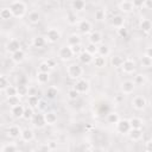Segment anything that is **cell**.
Wrapping results in <instances>:
<instances>
[{"mask_svg": "<svg viewBox=\"0 0 152 152\" xmlns=\"http://www.w3.org/2000/svg\"><path fill=\"white\" fill-rule=\"evenodd\" d=\"M11 13L15 18H21L26 13V4L24 1H13L8 6Z\"/></svg>", "mask_w": 152, "mask_h": 152, "instance_id": "1", "label": "cell"}, {"mask_svg": "<svg viewBox=\"0 0 152 152\" xmlns=\"http://www.w3.org/2000/svg\"><path fill=\"white\" fill-rule=\"evenodd\" d=\"M66 74L70 78L78 80V78H81V76L83 74V69L80 64H70L66 69Z\"/></svg>", "mask_w": 152, "mask_h": 152, "instance_id": "2", "label": "cell"}, {"mask_svg": "<svg viewBox=\"0 0 152 152\" xmlns=\"http://www.w3.org/2000/svg\"><path fill=\"white\" fill-rule=\"evenodd\" d=\"M74 89L78 93V94H84L89 90V82L86 78H78L75 82Z\"/></svg>", "mask_w": 152, "mask_h": 152, "instance_id": "3", "label": "cell"}, {"mask_svg": "<svg viewBox=\"0 0 152 152\" xmlns=\"http://www.w3.org/2000/svg\"><path fill=\"white\" fill-rule=\"evenodd\" d=\"M59 38H61V32L56 27L49 28L45 33V39H48V42H50V43H56L59 40Z\"/></svg>", "mask_w": 152, "mask_h": 152, "instance_id": "4", "label": "cell"}, {"mask_svg": "<svg viewBox=\"0 0 152 152\" xmlns=\"http://www.w3.org/2000/svg\"><path fill=\"white\" fill-rule=\"evenodd\" d=\"M118 7L124 13H131V12H133L135 10L132 0H122V1H120L118 4Z\"/></svg>", "mask_w": 152, "mask_h": 152, "instance_id": "5", "label": "cell"}, {"mask_svg": "<svg viewBox=\"0 0 152 152\" xmlns=\"http://www.w3.org/2000/svg\"><path fill=\"white\" fill-rule=\"evenodd\" d=\"M116 131L121 134H127L129 131H131V126H129V122L128 120L126 119H120L118 122H116Z\"/></svg>", "mask_w": 152, "mask_h": 152, "instance_id": "6", "label": "cell"}, {"mask_svg": "<svg viewBox=\"0 0 152 152\" xmlns=\"http://www.w3.org/2000/svg\"><path fill=\"white\" fill-rule=\"evenodd\" d=\"M32 124L34 125V127L37 128H43L46 124H45V119H44V113H34L32 116Z\"/></svg>", "mask_w": 152, "mask_h": 152, "instance_id": "7", "label": "cell"}, {"mask_svg": "<svg viewBox=\"0 0 152 152\" xmlns=\"http://www.w3.org/2000/svg\"><path fill=\"white\" fill-rule=\"evenodd\" d=\"M121 69H122V71L125 74H132L135 70V63H134V61L133 59H129V58L124 59V63L121 65Z\"/></svg>", "mask_w": 152, "mask_h": 152, "instance_id": "8", "label": "cell"}, {"mask_svg": "<svg viewBox=\"0 0 152 152\" xmlns=\"http://www.w3.org/2000/svg\"><path fill=\"white\" fill-rule=\"evenodd\" d=\"M58 56H59V58L62 59V61H69V59H71L72 58V52H71V49H70V46H63V48H61L59 49V51H58Z\"/></svg>", "mask_w": 152, "mask_h": 152, "instance_id": "9", "label": "cell"}, {"mask_svg": "<svg viewBox=\"0 0 152 152\" xmlns=\"http://www.w3.org/2000/svg\"><path fill=\"white\" fill-rule=\"evenodd\" d=\"M77 27H78V31L83 34H87V33L91 32V24L88 20H80L77 23Z\"/></svg>", "mask_w": 152, "mask_h": 152, "instance_id": "10", "label": "cell"}, {"mask_svg": "<svg viewBox=\"0 0 152 152\" xmlns=\"http://www.w3.org/2000/svg\"><path fill=\"white\" fill-rule=\"evenodd\" d=\"M132 104H133V107H134L135 109L141 110V109H144V108L146 107L147 102H146V99H145L144 96H135V97L133 99V101H132Z\"/></svg>", "mask_w": 152, "mask_h": 152, "instance_id": "11", "label": "cell"}, {"mask_svg": "<svg viewBox=\"0 0 152 152\" xmlns=\"http://www.w3.org/2000/svg\"><path fill=\"white\" fill-rule=\"evenodd\" d=\"M20 139L23 141H26V142H30L34 139V133L31 128H24L21 129V133H20Z\"/></svg>", "mask_w": 152, "mask_h": 152, "instance_id": "12", "label": "cell"}, {"mask_svg": "<svg viewBox=\"0 0 152 152\" xmlns=\"http://www.w3.org/2000/svg\"><path fill=\"white\" fill-rule=\"evenodd\" d=\"M88 40H89L90 44L97 45V44L101 43V40H102V34H101V32H99V31H91V32L89 33V36H88Z\"/></svg>", "mask_w": 152, "mask_h": 152, "instance_id": "13", "label": "cell"}, {"mask_svg": "<svg viewBox=\"0 0 152 152\" xmlns=\"http://www.w3.org/2000/svg\"><path fill=\"white\" fill-rule=\"evenodd\" d=\"M109 23H110L112 26L119 28V27H122V26H124V24H125V18H124L121 14H116V15H114V17L110 18Z\"/></svg>", "mask_w": 152, "mask_h": 152, "instance_id": "14", "label": "cell"}, {"mask_svg": "<svg viewBox=\"0 0 152 152\" xmlns=\"http://www.w3.org/2000/svg\"><path fill=\"white\" fill-rule=\"evenodd\" d=\"M6 50H7V52H10V53H13V52L20 50V43H19V40H18V39H11V40L6 44Z\"/></svg>", "mask_w": 152, "mask_h": 152, "instance_id": "15", "label": "cell"}, {"mask_svg": "<svg viewBox=\"0 0 152 152\" xmlns=\"http://www.w3.org/2000/svg\"><path fill=\"white\" fill-rule=\"evenodd\" d=\"M135 84L133 83V81H124L121 83V91L124 94H132L134 91Z\"/></svg>", "mask_w": 152, "mask_h": 152, "instance_id": "16", "label": "cell"}, {"mask_svg": "<svg viewBox=\"0 0 152 152\" xmlns=\"http://www.w3.org/2000/svg\"><path fill=\"white\" fill-rule=\"evenodd\" d=\"M44 119L46 125H53L57 122V114L53 110H48L44 113Z\"/></svg>", "mask_w": 152, "mask_h": 152, "instance_id": "17", "label": "cell"}, {"mask_svg": "<svg viewBox=\"0 0 152 152\" xmlns=\"http://www.w3.org/2000/svg\"><path fill=\"white\" fill-rule=\"evenodd\" d=\"M77 58H78V61H80L81 63H83V64H90V63L93 62L94 56H91V55L88 53L86 50H83V51L77 56Z\"/></svg>", "mask_w": 152, "mask_h": 152, "instance_id": "18", "label": "cell"}, {"mask_svg": "<svg viewBox=\"0 0 152 152\" xmlns=\"http://www.w3.org/2000/svg\"><path fill=\"white\" fill-rule=\"evenodd\" d=\"M11 59L14 62V63H21L24 59H25V52L20 49V50H18V51H15V52H13V53H11Z\"/></svg>", "mask_w": 152, "mask_h": 152, "instance_id": "19", "label": "cell"}, {"mask_svg": "<svg viewBox=\"0 0 152 152\" xmlns=\"http://www.w3.org/2000/svg\"><path fill=\"white\" fill-rule=\"evenodd\" d=\"M139 27L142 32L145 33H150L151 28H152V23L150 19H141L140 20V24H139Z\"/></svg>", "mask_w": 152, "mask_h": 152, "instance_id": "20", "label": "cell"}, {"mask_svg": "<svg viewBox=\"0 0 152 152\" xmlns=\"http://www.w3.org/2000/svg\"><path fill=\"white\" fill-rule=\"evenodd\" d=\"M24 108H25V107H24L21 103H20V104H17V106H14V107L11 108V113H12V115H13L14 118H17V119L23 118Z\"/></svg>", "mask_w": 152, "mask_h": 152, "instance_id": "21", "label": "cell"}, {"mask_svg": "<svg viewBox=\"0 0 152 152\" xmlns=\"http://www.w3.org/2000/svg\"><path fill=\"white\" fill-rule=\"evenodd\" d=\"M129 122V126H131V129H141L142 127V120L140 118H131L128 120Z\"/></svg>", "mask_w": 152, "mask_h": 152, "instance_id": "22", "label": "cell"}, {"mask_svg": "<svg viewBox=\"0 0 152 152\" xmlns=\"http://www.w3.org/2000/svg\"><path fill=\"white\" fill-rule=\"evenodd\" d=\"M7 133H8V135H10L11 138L15 139V138H19V137H20L21 128H20L19 126H17V125H13V126H11V127L7 129Z\"/></svg>", "mask_w": 152, "mask_h": 152, "instance_id": "23", "label": "cell"}, {"mask_svg": "<svg viewBox=\"0 0 152 152\" xmlns=\"http://www.w3.org/2000/svg\"><path fill=\"white\" fill-rule=\"evenodd\" d=\"M127 134H128L129 139L133 141H138L142 138V131L141 129H131Z\"/></svg>", "mask_w": 152, "mask_h": 152, "instance_id": "24", "label": "cell"}, {"mask_svg": "<svg viewBox=\"0 0 152 152\" xmlns=\"http://www.w3.org/2000/svg\"><path fill=\"white\" fill-rule=\"evenodd\" d=\"M71 8H72L74 12L83 11L86 8V1H83V0H74L71 2Z\"/></svg>", "mask_w": 152, "mask_h": 152, "instance_id": "25", "label": "cell"}, {"mask_svg": "<svg viewBox=\"0 0 152 152\" xmlns=\"http://www.w3.org/2000/svg\"><path fill=\"white\" fill-rule=\"evenodd\" d=\"M45 43H46V39H45V37H43V36H37V37H34L33 40H32L33 46L37 48V49H42V48H44Z\"/></svg>", "mask_w": 152, "mask_h": 152, "instance_id": "26", "label": "cell"}, {"mask_svg": "<svg viewBox=\"0 0 152 152\" xmlns=\"http://www.w3.org/2000/svg\"><path fill=\"white\" fill-rule=\"evenodd\" d=\"M40 102V99L38 97V95H28L27 97V103H28V107L31 108H38V104Z\"/></svg>", "mask_w": 152, "mask_h": 152, "instance_id": "27", "label": "cell"}, {"mask_svg": "<svg viewBox=\"0 0 152 152\" xmlns=\"http://www.w3.org/2000/svg\"><path fill=\"white\" fill-rule=\"evenodd\" d=\"M110 53V50H109V46L106 45V44H102L100 46H97V56H101V57H107L108 55Z\"/></svg>", "mask_w": 152, "mask_h": 152, "instance_id": "28", "label": "cell"}, {"mask_svg": "<svg viewBox=\"0 0 152 152\" xmlns=\"http://www.w3.org/2000/svg\"><path fill=\"white\" fill-rule=\"evenodd\" d=\"M28 21L31 23V24H38L39 23V20H40V14H39V12L38 11H32V12H30L28 13Z\"/></svg>", "mask_w": 152, "mask_h": 152, "instance_id": "29", "label": "cell"}, {"mask_svg": "<svg viewBox=\"0 0 152 152\" xmlns=\"http://www.w3.org/2000/svg\"><path fill=\"white\" fill-rule=\"evenodd\" d=\"M66 21H68L69 25H76V24L78 23V18H77L76 12L70 11V12L66 14Z\"/></svg>", "mask_w": 152, "mask_h": 152, "instance_id": "30", "label": "cell"}, {"mask_svg": "<svg viewBox=\"0 0 152 152\" xmlns=\"http://www.w3.org/2000/svg\"><path fill=\"white\" fill-rule=\"evenodd\" d=\"M91 63H93L94 66H96V68H103V66L106 65V58L96 55V56L93 58V62H91Z\"/></svg>", "mask_w": 152, "mask_h": 152, "instance_id": "31", "label": "cell"}, {"mask_svg": "<svg viewBox=\"0 0 152 152\" xmlns=\"http://www.w3.org/2000/svg\"><path fill=\"white\" fill-rule=\"evenodd\" d=\"M49 80H50L49 72H40V71H38V74H37V81H38V83L45 84V83L49 82Z\"/></svg>", "mask_w": 152, "mask_h": 152, "instance_id": "32", "label": "cell"}, {"mask_svg": "<svg viewBox=\"0 0 152 152\" xmlns=\"http://www.w3.org/2000/svg\"><path fill=\"white\" fill-rule=\"evenodd\" d=\"M17 95L19 97L28 95V87L26 84H18L17 86Z\"/></svg>", "mask_w": 152, "mask_h": 152, "instance_id": "33", "label": "cell"}, {"mask_svg": "<svg viewBox=\"0 0 152 152\" xmlns=\"http://www.w3.org/2000/svg\"><path fill=\"white\" fill-rule=\"evenodd\" d=\"M81 44V38L78 34H71L68 38V46H74V45H78Z\"/></svg>", "mask_w": 152, "mask_h": 152, "instance_id": "34", "label": "cell"}, {"mask_svg": "<svg viewBox=\"0 0 152 152\" xmlns=\"http://www.w3.org/2000/svg\"><path fill=\"white\" fill-rule=\"evenodd\" d=\"M122 63H124V58L121 56H113L110 58V64L114 68H121Z\"/></svg>", "mask_w": 152, "mask_h": 152, "instance_id": "35", "label": "cell"}, {"mask_svg": "<svg viewBox=\"0 0 152 152\" xmlns=\"http://www.w3.org/2000/svg\"><path fill=\"white\" fill-rule=\"evenodd\" d=\"M57 94H58V90H57L56 87H49L46 89V91H45V96L48 99H50V100H53L57 96Z\"/></svg>", "mask_w": 152, "mask_h": 152, "instance_id": "36", "label": "cell"}, {"mask_svg": "<svg viewBox=\"0 0 152 152\" xmlns=\"http://www.w3.org/2000/svg\"><path fill=\"white\" fill-rule=\"evenodd\" d=\"M12 17H13V15H12V13H11V11H10L8 7H4V8L0 10V18H1V19L8 20V19H11Z\"/></svg>", "mask_w": 152, "mask_h": 152, "instance_id": "37", "label": "cell"}, {"mask_svg": "<svg viewBox=\"0 0 152 152\" xmlns=\"http://www.w3.org/2000/svg\"><path fill=\"white\" fill-rule=\"evenodd\" d=\"M120 120V116H119V114L118 113H115V112H113V113H109L108 115H107V121H108V124H112V125H116V122Z\"/></svg>", "mask_w": 152, "mask_h": 152, "instance_id": "38", "label": "cell"}, {"mask_svg": "<svg viewBox=\"0 0 152 152\" xmlns=\"http://www.w3.org/2000/svg\"><path fill=\"white\" fill-rule=\"evenodd\" d=\"M33 114H34V110H33V108H31V107H25L24 108V114H23V119H25V120H30V119H32V116H33Z\"/></svg>", "mask_w": 152, "mask_h": 152, "instance_id": "39", "label": "cell"}, {"mask_svg": "<svg viewBox=\"0 0 152 152\" xmlns=\"http://www.w3.org/2000/svg\"><path fill=\"white\" fill-rule=\"evenodd\" d=\"M7 103H8V106H11V108L14 107V106H17V104H20V97L18 95L7 97Z\"/></svg>", "mask_w": 152, "mask_h": 152, "instance_id": "40", "label": "cell"}, {"mask_svg": "<svg viewBox=\"0 0 152 152\" xmlns=\"http://www.w3.org/2000/svg\"><path fill=\"white\" fill-rule=\"evenodd\" d=\"M140 63H141V65L144 68H151V65H152V58H150V57H147V56L144 55L141 57V59H140Z\"/></svg>", "mask_w": 152, "mask_h": 152, "instance_id": "41", "label": "cell"}, {"mask_svg": "<svg viewBox=\"0 0 152 152\" xmlns=\"http://www.w3.org/2000/svg\"><path fill=\"white\" fill-rule=\"evenodd\" d=\"M5 93L7 95V97H11V96H15L17 95V87L14 86H8L6 89H5Z\"/></svg>", "mask_w": 152, "mask_h": 152, "instance_id": "42", "label": "cell"}, {"mask_svg": "<svg viewBox=\"0 0 152 152\" xmlns=\"http://www.w3.org/2000/svg\"><path fill=\"white\" fill-rule=\"evenodd\" d=\"M86 51L88 52V53H90L91 56H96V53H97V45H94V44H88L87 45V48H86Z\"/></svg>", "mask_w": 152, "mask_h": 152, "instance_id": "43", "label": "cell"}, {"mask_svg": "<svg viewBox=\"0 0 152 152\" xmlns=\"http://www.w3.org/2000/svg\"><path fill=\"white\" fill-rule=\"evenodd\" d=\"M116 33H118V36L121 37V38H127V36H128V30H127L125 26H122V27H119V28H118Z\"/></svg>", "mask_w": 152, "mask_h": 152, "instance_id": "44", "label": "cell"}, {"mask_svg": "<svg viewBox=\"0 0 152 152\" xmlns=\"http://www.w3.org/2000/svg\"><path fill=\"white\" fill-rule=\"evenodd\" d=\"M15 151H17V147L14 144H7L1 150V152H15Z\"/></svg>", "mask_w": 152, "mask_h": 152, "instance_id": "45", "label": "cell"}, {"mask_svg": "<svg viewBox=\"0 0 152 152\" xmlns=\"http://www.w3.org/2000/svg\"><path fill=\"white\" fill-rule=\"evenodd\" d=\"M70 49H71V52H72V55L75 56H78L82 51H83V49H82V46H81V44H78V45H74V46H70Z\"/></svg>", "mask_w": 152, "mask_h": 152, "instance_id": "46", "label": "cell"}, {"mask_svg": "<svg viewBox=\"0 0 152 152\" xmlns=\"http://www.w3.org/2000/svg\"><path fill=\"white\" fill-rule=\"evenodd\" d=\"M8 81L5 76H0V90H5L8 87Z\"/></svg>", "mask_w": 152, "mask_h": 152, "instance_id": "47", "label": "cell"}, {"mask_svg": "<svg viewBox=\"0 0 152 152\" xmlns=\"http://www.w3.org/2000/svg\"><path fill=\"white\" fill-rule=\"evenodd\" d=\"M145 82V77H144V75H137L135 77H134V81H133V83L137 86V84H142Z\"/></svg>", "mask_w": 152, "mask_h": 152, "instance_id": "48", "label": "cell"}, {"mask_svg": "<svg viewBox=\"0 0 152 152\" xmlns=\"http://www.w3.org/2000/svg\"><path fill=\"white\" fill-rule=\"evenodd\" d=\"M78 95H80V94H78L74 88H72V89H70V90L68 91V96H69V99H70V100H76V99L78 97Z\"/></svg>", "mask_w": 152, "mask_h": 152, "instance_id": "49", "label": "cell"}, {"mask_svg": "<svg viewBox=\"0 0 152 152\" xmlns=\"http://www.w3.org/2000/svg\"><path fill=\"white\" fill-rule=\"evenodd\" d=\"M39 71L40 72H49L50 71V68H49V65L45 62H42L39 64Z\"/></svg>", "mask_w": 152, "mask_h": 152, "instance_id": "50", "label": "cell"}, {"mask_svg": "<svg viewBox=\"0 0 152 152\" xmlns=\"http://www.w3.org/2000/svg\"><path fill=\"white\" fill-rule=\"evenodd\" d=\"M95 19H96V20H102V19H104V11L97 10V11L95 12Z\"/></svg>", "mask_w": 152, "mask_h": 152, "instance_id": "51", "label": "cell"}, {"mask_svg": "<svg viewBox=\"0 0 152 152\" xmlns=\"http://www.w3.org/2000/svg\"><path fill=\"white\" fill-rule=\"evenodd\" d=\"M141 7H145L146 10H151L152 8V0H145V1H142V6Z\"/></svg>", "mask_w": 152, "mask_h": 152, "instance_id": "52", "label": "cell"}, {"mask_svg": "<svg viewBox=\"0 0 152 152\" xmlns=\"http://www.w3.org/2000/svg\"><path fill=\"white\" fill-rule=\"evenodd\" d=\"M45 63L49 65V68L51 69V68H55L56 66V61L53 59V58H48L46 61H45Z\"/></svg>", "mask_w": 152, "mask_h": 152, "instance_id": "53", "label": "cell"}, {"mask_svg": "<svg viewBox=\"0 0 152 152\" xmlns=\"http://www.w3.org/2000/svg\"><path fill=\"white\" fill-rule=\"evenodd\" d=\"M46 145H48L49 150H55L57 147V144L55 141H49V142H46Z\"/></svg>", "mask_w": 152, "mask_h": 152, "instance_id": "54", "label": "cell"}, {"mask_svg": "<svg viewBox=\"0 0 152 152\" xmlns=\"http://www.w3.org/2000/svg\"><path fill=\"white\" fill-rule=\"evenodd\" d=\"M152 151V142H151V140H148V141H146V152H151Z\"/></svg>", "mask_w": 152, "mask_h": 152, "instance_id": "55", "label": "cell"}, {"mask_svg": "<svg viewBox=\"0 0 152 152\" xmlns=\"http://www.w3.org/2000/svg\"><path fill=\"white\" fill-rule=\"evenodd\" d=\"M144 55H145V56H147V57H150V58H152V49H151V48H147Z\"/></svg>", "mask_w": 152, "mask_h": 152, "instance_id": "56", "label": "cell"}, {"mask_svg": "<svg viewBox=\"0 0 152 152\" xmlns=\"http://www.w3.org/2000/svg\"><path fill=\"white\" fill-rule=\"evenodd\" d=\"M39 148H40V151H42V152H48V151H50L46 144H45V145H42V146H40Z\"/></svg>", "mask_w": 152, "mask_h": 152, "instance_id": "57", "label": "cell"}, {"mask_svg": "<svg viewBox=\"0 0 152 152\" xmlns=\"http://www.w3.org/2000/svg\"><path fill=\"white\" fill-rule=\"evenodd\" d=\"M38 108H39V109H44V108H45V102L40 100V102H39V104H38Z\"/></svg>", "mask_w": 152, "mask_h": 152, "instance_id": "58", "label": "cell"}, {"mask_svg": "<svg viewBox=\"0 0 152 152\" xmlns=\"http://www.w3.org/2000/svg\"><path fill=\"white\" fill-rule=\"evenodd\" d=\"M28 152H36V151H28Z\"/></svg>", "mask_w": 152, "mask_h": 152, "instance_id": "59", "label": "cell"}, {"mask_svg": "<svg viewBox=\"0 0 152 152\" xmlns=\"http://www.w3.org/2000/svg\"><path fill=\"white\" fill-rule=\"evenodd\" d=\"M15 152H20V151H18V150H17V151H15Z\"/></svg>", "mask_w": 152, "mask_h": 152, "instance_id": "60", "label": "cell"}, {"mask_svg": "<svg viewBox=\"0 0 152 152\" xmlns=\"http://www.w3.org/2000/svg\"><path fill=\"white\" fill-rule=\"evenodd\" d=\"M0 76H1V74H0Z\"/></svg>", "mask_w": 152, "mask_h": 152, "instance_id": "61", "label": "cell"}]
</instances>
